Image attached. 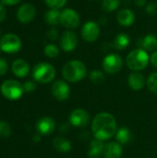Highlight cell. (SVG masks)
<instances>
[{
    "instance_id": "cell-1",
    "label": "cell",
    "mask_w": 157,
    "mask_h": 158,
    "mask_svg": "<svg viewBox=\"0 0 157 158\" xmlns=\"http://www.w3.org/2000/svg\"><path fill=\"white\" fill-rule=\"evenodd\" d=\"M118 131L115 117L108 112L98 113L92 121V131L94 139L106 141L116 135Z\"/></svg>"
},
{
    "instance_id": "cell-2",
    "label": "cell",
    "mask_w": 157,
    "mask_h": 158,
    "mask_svg": "<svg viewBox=\"0 0 157 158\" xmlns=\"http://www.w3.org/2000/svg\"><path fill=\"white\" fill-rule=\"evenodd\" d=\"M87 75V68L80 60L67 62L62 69V76L68 82H78Z\"/></svg>"
},
{
    "instance_id": "cell-3",
    "label": "cell",
    "mask_w": 157,
    "mask_h": 158,
    "mask_svg": "<svg viewBox=\"0 0 157 158\" xmlns=\"http://www.w3.org/2000/svg\"><path fill=\"white\" fill-rule=\"evenodd\" d=\"M149 60L150 57L148 53L142 48H138L129 53L126 58V63L130 69L133 71H141L148 66Z\"/></svg>"
},
{
    "instance_id": "cell-4",
    "label": "cell",
    "mask_w": 157,
    "mask_h": 158,
    "mask_svg": "<svg viewBox=\"0 0 157 158\" xmlns=\"http://www.w3.org/2000/svg\"><path fill=\"white\" fill-rule=\"evenodd\" d=\"M32 77L36 81L40 83H48L55 79L56 69L51 64L41 62L35 65V67L33 68Z\"/></svg>"
},
{
    "instance_id": "cell-5",
    "label": "cell",
    "mask_w": 157,
    "mask_h": 158,
    "mask_svg": "<svg viewBox=\"0 0 157 158\" xmlns=\"http://www.w3.org/2000/svg\"><path fill=\"white\" fill-rule=\"evenodd\" d=\"M1 94L8 100H18L21 97L24 89L23 85L15 80L5 81L1 85Z\"/></svg>"
},
{
    "instance_id": "cell-6",
    "label": "cell",
    "mask_w": 157,
    "mask_h": 158,
    "mask_svg": "<svg viewBox=\"0 0 157 158\" xmlns=\"http://www.w3.org/2000/svg\"><path fill=\"white\" fill-rule=\"evenodd\" d=\"M20 38L14 33H6L0 39V49L1 51L7 54L18 53L21 48Z\"/></svg>"
},
{
    "instance_id": "cell-7",
    "label": "cell",
    "mask_w": 157,
    "mask_h": 158,
    "mask_svg": "<svg viewBox=\"0 0 157 158\" xmlns=\"http://www.w3.org/2000/svg\"><path fill=\"white\" fill-rule=\"evenodd\" d=\"M102 66L106 73L116 74L121 70L123 67V60L118 54H109L103 59Z\"/></svg>"
},
{
    "instance_id": "cell-8",
    "label": "cell",
    "mask_w": 157,
    "mask_h": 158,
    "mask_svg": "<svg viewBox=\"0 0 157 158\" xmlns=\"http://www.w3.org/2000/svg\"><path fill=\"white\" fill-rule=\"evenodd\" d=\"M81 23L80 15L78 12L72 8H65L61 11V18H60V24L67 29H76L79 27Z\"/></svg>"
},
{
    "instance_id": "cell-9",
    "label": "cell",
    "mask_w": 157,
    "mask_h": 158,
    "mask_svg": "<svg viewBox=\"0 0 157 158\" xmlns=\"http://www.w3.org/2000/svg\"><path fill=\"white\" fill-rule=\"evenodd\" d=\"M90 114L82 108H76L74 109L68 117L69 123L78 128H83L86 127L90 123Z\"/></svg>"
},
{
    "instance_id": "cell-10",
    "label": "cell",
    "mask_w": 157,
    "mask_h": 158,
    "mask_svg": "<svg viewBox=\"0 0 157 158\" xmlns=\"http://www.w3.org/2000/svg\"><path fill=\"white\" fill-rule=\"evenodd\" d=\"M81 35L85 42L93 43L96 41L100 35V29L98 24L93 20L87 21L82 26V29L81 31Z\"/></svg>"
},
{
    "instance_id": "cell-11",
    "label": "cell",
    "mask_w": 157,
    "mask_h": 158,
    "mask_svg": "<svg viewBox=\"0 0 157 158\" xmlns=\"http://www.w3.org/2000/svg\"><path fill=\"white\" fill-rule=\"evenodd\" d=\"M53 96L58 101H66L70 95V88L68 84L62 80L56 81L51 87Z\"/></svg>"
},
{
    "instance_id": "cell-12",
    "label": "cell",
    "mask_w": 157,
    "mask_h": 158,
    "mask_svg": "<svg viewBox=\"0 0 157 158\" xmlns=\"http://www.w3.org/2000/svg\"><path fill=\"white\" fill-rule=\"evenodd\" d=\"M36 15V9L33 5L26 3L21 5L17 11V19L23 24L30 23L33 20Z\"/></svg>"
},
{
    "instance_id": "cell-13",
    "label": "cell",
    "mask_w": 157,
    "mask_h": 158,
    "mask_svg": "<svg viewBox=\"0 0 157 158\" xmlns=\"http://www.w3.org/2000/svg\"><path fill=\"white\" fill-rule=\"evenodd\" d=\"M79 40L75 32L71 31H66L63 32L60 38L61 49L65 52H72L78 45Z\"/></svg>"
},
{
    "instance_id": "cell-14",
    "label": "cell",
    "mask_w": 157,
    "mask_h": 158,
    "mask_svg": "<svg viewBox=\"0 0 157 158\" xmlns=\"http://www.w3.org/2000/svg\"><path fill=\"white\" fill-rule=\"evenodd\" d=\"M36 128L40 135H50L56 129V121L52 118L44 117L38 120Z\"/></svg>"
},
{
    "instance_id": "cell-15",
    "label": "cell",
    "mask_w": 157,
    "mask_h": 158,
    "mask_svg": "<svg viewBox=\"0 0 157 158\" xmlns=\"http://www.w3.org/2000/svg\"><path fill=\"white\" fill-rule=\"evenodd\" d=\"M128 83H129V86L132 90L140 91L146 84V81L144 79V76L141 72L133 71L131 74H130V76L128 78Z\"/></svg>"
},
{
    "instance_id": "cell-16",
    "label": "cell",
    "mask_w": 157,
    "mask_h": 158,
    "mask_svg": "<svg viewBox=\"0 0 157 158\" xmlns=\"http://www.w3.org/2000/svg\"><path fill=\"white\" fill-rule=\"evenodd\" d=\"M105 158H121L122 146L118 142H111L105 144L104 151Z\"/></svg>"
},
{
    "instance_id": "cell-17",
    "label": "cell",
    "mask_w": 157,
    "mask_h": 158,
    "mask_svg": "<svg viewBox=\"0 0 157 158\" xmlns=\"http://www.w3.org/2000/svg\"><path fill=\"white\" fill-rule=\"evenodd\" d=\"M117 20L122 26H130L135 21V14L129 8L121 9L117 15Z\"/></svg>"
},
{
    "instance_id": "cell-18",
    "label": "cell",
    "mask_w": 157,
    "mask_h": 158,
    "mask_svg": "<svg viewBox=\"0 0 157 158\" xmlns=\"http://www.w3.org/2000/svg\"><path fill=\"white\" fill-rule=\"evenodd\" d=\"M12 71L15 76L24 78L30 72V66L24 59H16L12 64Z\"/></svg>"
},
{
    "instance_id": "cell-19",
    "label": "cell",
    "mask_w": 157,
    "mask_h": 158,
    "mask_svg": "<svg viewBox=\"0 0 157 158\" xmlns=\"http://www.w3.org/2000/svg\"><path fill=\"white\" fill-rule=\"evenodd\" d=\"M105 144L103 141H99V140H93L90 143L89 149H88V153L87 156L89 158H99L102 155H104V151H105Z\"/></svg>"
},
{
    "instance_id": "cell-20",
    "label": "cell",
    "mask_w": 157,
    "mask_h": 158,
    "mask_svg": "<svg viewBox=\"0 0 157 158\" xmlns=\"http://www.w3.org/2000/svg\"><path fill=\"white\" fill-rule=\"evenodd\" d=\"M138 45L146 52H153L157 48V36L155 34H148L139 41Z\"/></svg>"
},
{
    "instance_id": "cell-21",
    "label": "cell",
    "mask_w": 157,
    "mask_h": 158,
    "mask_svg": "<svg viewBox=\"0 0 157 158\" xmlns=\"http://www.w3.org/2000/svg\"><path fill=\"white\" fill-rule=\"evenodd\" d=\"M53 147L56 152L62 154L69 153L72 149L70 141H68L64 137H56L53 140Z\"/></svg>"
},
{
    "instance_id": "cell-22",
    "label": "cell",
    "mask_w": 157,
    "mask_h": 158,
    "mask_svg": "<svg viewBox=\"0 0 157 158\" xmlns=\"http://www.w3.org/2000/svg\"><path fill=\"white\" fill-rule=\"evenodd\" d=\"M116 139L120 144H128L132 140V132L127 127H121L117 131Z\"/></svg>"
},
{
    "instance_id": "cell-23",
    "label": "cell",
    "mask_w": 157,
    "mask_h": 158,
    "mask_svg": "<svg viewBox=\"0 0 157 158\" xmlns=\"http://www.w3.org/2000/svg\"><path fill=\"white\" fill-rule=\"evenodd\" d=\"M130 44V38L126 33H119L118 34L113 42V46L117 50H124L126 49Z\"/></svg>"
},
{
    "instance_id": "cell-24",
    "label": "cell",
    "mask_w": 157,
    "mask_h": 158,
    "mask_svg": "<svg viewBox=\"0 0 157 158\" xmlns=\"http://www.w3.org/2000/svg\"><path fill=\"white\" fill-rule=\"evenodd\" d=\"M61 12L58 9L50 8L44 14V20L49 25H58L60 24Z\"/></svg>"
},
{
    "instance_id": "cell-25",
    "label": "cell",
    "mask_w": 157,
    "mask_h": 158,
    "mask_svg": "<svg viewBox=\"0 0 157 158\" xmlns=\"http://www.w3.org/2000/svg\"><path fill=\"white\" fill-rule=\"evenodd\" d=\"M120 5V0H103L102 9L105 12H112L116 10Z\"/></svg>"
},
{
    "instance_id": "cell-26",
    "label": "cell",
    "mask_w": 157,
    "mask_h": 158,
    "mask_svg": "<svg viewBox=\"0 0 157 158\" xmlns=\"http://www.w3.org/2000/svg\"><path fill=\"white\" fill-rule=\"evenodd\" d=\"M89 78H90L91 81L94 84H100L103 81H105V74L101 70H97V69L91 71Z\"/></svg>"
},
{
    "instance_id": "cell-27",
    "label": "cell",
    "mask_w": 157,
    "mask_h": 158,
    "mask_svg": "<svg viewBox=\"0 0 157 158\" xmlns=\"http://www.w3.org/2000/svg\"><path fill=\"white\" fill-rule=\"evenodd\" d=\"M146 84L148 89L157 94V72H154L149 75V77L146 80Z\"/></svg>"
},
{
    "instance_id": "cell-28",
    "label": "cell",
    "mask_w": 157,
    "mask_h": 158,
    "mask_svg": "<svg viewBox=\"0 0 157 158\" xmlns=\"http://www.w3.org/2000/svg\"><path fill=\"white\" fill-rule=\"evenodd\" d=\"M44 55L49 58H55L59 55V49L56 44H49L44 47Z\"/></svg>"
},
{
    "instance_id": "cell-29",
    "label": "cell",
    "mask_w": 157,
    "mask_h": 158,
    "mask_svg": "<svg viewBox=\"0 0 157 158\" xmlns=\"http://www.w3.org/2000/svg\"><path fill=\"white\" fill-rule=\"evenodd\" d=\"M68 0H44L46 6L49 8H54V9H59L63 7L67 4Z\"/></svg>"
},
{
    "instance_id": "cell-30",
    "label": "cell",
    "mask_w": 157,
    "mask_h": 158,
    "mask_svg": "<svg viewBox=\"0 0 157 158\" xmlns=\"http://www.w3.org/2000/svg\"><path fill=\"white\" fill-rule=\"evenodd\" d=\"M11 133V129L8 123L6 121L0 120V137L1 138H7Z\"/></svg>"
},
{
    "instance_id": "cell-31",
    "label": "cell",
    "mask_w": 157,
    "mask_h": 158,
    "mask_svg": "<svg viewBox=\"0 0 157 158\" xmlns=\"http://www.w3.org/2000/svg\"><path fill=\"white\" fill-rule=\"evenodd\" d=\"M23 89L26 93H32L36 89V84L31 81H28L23 84Z\"/></svg>"
},
{
    "instance_id": "cell-32",
    "label": "cell",
    "mask_w": 157,
    "mask_h": 158,
    "mask_svg": "<svg viewBox=\"0 0 157 158\" xmlns=\"http://www.w3.org/2000/svg\"><path fill=\"white\" fill-rule=\"evenodd\" d=\"M146 12L150 15H155L157 13V4L156 3H149L146 6Z\"/></svg>"
},
{
    "instance_id": "cell-33",
    "label": "cell",
    "mask_w": 157,
    "mask_h": 158,
    "mask_svg": "<svg viewBox=\"0 0 157 158\" xmlns=\"http://www.w3.org/2000/svg\"><path fill=\"white\" fill-rule=\"evenodd\" d=\"M7 62L5 58H0V76H3L7 71Z\"/></svg>"
},
{
    "instance_id": "cell-34",
    "label": "cell",
    "mask_w": 157,
    "mask_h": 158,
    "mask_svg": "<svg viewBox=\"0 0 157 158\" xmlns=\"http://www.w3.org/2000/svg\"><path fill=\"white\" fill-rule=\"evenodd\" d=\"M6 17V10L3 4H0V23L4 21Z\"/></svg>"
},
{
    "instance_id": "cell-35",
    "label": "cell",
    "mask_w": 157,
    "mask_h": 158,
    "mask_svg": "<svg viewBox=\"0 0 157 158\" xmlns=\"http://www.w3.org/2000/svg\"><path fill=\"white\" fill-rule=\"evenodd\" d=\"M47 36H48V38L51 39V40H56V39L57 38V36H58V32H57L56 30L51 29V30L47 32Z\"/></svg>"
},
{
    "instance_id": "cell-36",
    "label": "cell",
    "mask_w": 157,
    "mask_h": 158,
    "mask_svg": "<svg viewBox=\"0 0 157 158\" xmlns=\"http://www.w3.org/2000/svg\"><path fill=\"white\" fill-rule=\"evenodd\" d=\"M150 61H151L152 65H153L155 68H156L157 69V50L156 51H155V52L151 55V56H150Z\"/></svg>"
},
{
    "instance_id": "cell-37",
    "label": "cell",
    "mask_w": 157,
    "mask_h": 158,
    "mask_svg": "<svg viewBox=\"0 0 157 158\" xmlns=\"http://www.w3.org/2000/svg\"><path fill=\"white\" fill-rule=\"evenodd\" d=\"M21 0H1V4H3L4 6H13V5H17L20 2Z\"/></svg>"
},
{
    "instance_id": "cell-38",
    "label": "cell",
    "mask_w": 157,
    "mask_h": 158,
    "mask_svg": "<svg viewBox=\"0 0 157 158\" xmlns=\"http://www.w3.org/2000/svg\"><path fill=\"white\" fill-rule=\"evenodd\" d=\"M134 4L137 6L142 7V6H144L146 5V0H134Z\"/></svg>"
},
{
    "instance_id": "cell-39",
    "label": "cell",
    "mask_w": 157,
    "mask_h": 158,
    "mask_svg": "<svg viewBox=\"0 0 157 158\" xmlns=\"http://www.w3.org/2000/svg\"><path fill=\"white\" fill-rule=\"evenodd\" d=\"M32 140H33L35 143H38V142L41 140V136H40V135H35V136L32 138Z\"/></svg>"
},
{
    "instance_id": "cell-40",
    "label": "cell",
    "mask_w": 157,
    "mask_h": 158,
    "mask_svg": "<svg viewBox=\"0 0 157 158\" xmlns=\"http://www.w3.org/2000/svg\"><path fill=\"white\" fill-rule=\"evenodd\" d=\"M1 37H2V35H1V31H0V39H1Z\"/></svg>"
},
{
    "instance_id": "cell-41",
    "label": "cell",
    "mask_w": 157,
    "mask_h": 158,
    "mask_svg": "<svg viewBox=\"0 0 157 158\" xmlns=\"http://www.w3.org/2000/svg\"><path fill=\"white\" fill-rule=\"evenodd\" d=\"M0 54H1V49H0Z\"/></svg>"
}]
</instances>
